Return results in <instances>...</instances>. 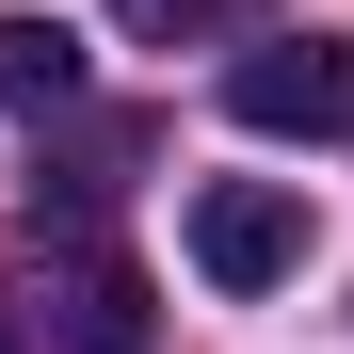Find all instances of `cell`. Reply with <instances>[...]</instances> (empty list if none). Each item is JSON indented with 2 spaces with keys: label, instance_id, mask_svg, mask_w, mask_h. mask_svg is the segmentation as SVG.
Returning a JSON list of instances; mask_svg holds the SVG:
<instances>
[{
  "label": "cell",
  "instance_id": "6da1fadb",
  "mask_svg": "<svg viewBox=\"0 0 354 354\" xmlns=\"http://www.w3.org/2000/svg\"><path fill=\"white\" fill-rule=\"evenodd\" d=\"M225 113H242L258 145H354V48L338 32H274L225 65Z\"/></svg>",
  "mask_w": 354,
  "mask_h": 354
},
{
  "label": "cell",
  "instance_id": "7a4b0ae2",
  "mask_svg": "<svg viewBox=\"0 0 354 354\" xmlns=\"http://www.w3.org/2000/svg\"><path fill=\"white\" fill-rule=\"evenodd\" d=\"M194 274H209V290H274V274H306V194H274V177L194 194Z\"/></svg>",
  "mask_w": 354,
  "mask_h": 354
},
{
  "label": "cell",
  "instance_id": "3957f363",
  "mask_svg": "<svg viewBox=\"0 0 354 354\" xmlns=\"http://www.w3.org/2000/svg\"><path fill=\"white\" fill-rule=\"evenodd\" d=\"M48 322H65V354H145V274L129 258H65L48 274Z\"/></svg>",
  "mask_w": 354,
  "mask_h": 354
},
{
  "label": "cell",
  "instance_id": "277c9868",
  "mask_svg": "<svg viewBox=\"0 0 354 354\" xmlns=\"http://www.w3.org/2000/svg\"><path fill=\"white\" fill-rule=\"evenodd\" d=\"M0 113H81V32L65 17H0Z\"/></svg>",
  "mask_w": 354,
  "mask_h": 354
},
{
  "label": "cell",
  "instance_id": "5b68a950",
  "mask_svg": "<svg viewBox=\"0 0 354 354\" xmlns=\"http://www.w3.org/2000/svg\"><path fill=\"white\" fill-rule=\"evenodd\" d=\"M145 48H194V32H225V17H258V0H113Z\"/></svg>",
  "mask_w": 354,
  "mask_h": 354
},
{
  "label": "cell",
  "instance_id": "8992f818",
  "mask_svg": "<svg viewBox=\"0 0 354 354\" xmlns=\"http://www.w3.org/2000/svg\"><path fill=\"white\" fill-rule=\"evenodd\" d=\"M0 354H17V322H0Z\"/></svg>",
  "mask_w": 354,
  "mask_h": 354
}]
</instances>
